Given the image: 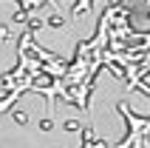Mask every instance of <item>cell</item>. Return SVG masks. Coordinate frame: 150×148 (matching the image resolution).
I'll list each match as a JSON object with an SVG mask.
<instances>
[{"label": "cell", "instance_id": "6da1fadb", "mask_svg": "<svg viewBox=\"0 0 150 148\" xmlns=\"http://www.w3.org/2000/svg\"><path fill=\"white\" fill-rule=\"evenodd\" d=\"M116 108H119V114L125 117L127 128H130L127 137L119 142L116 148H150V120L147 117H136L127 103H119Z\"/></svg>", "mask_w": 150, "mask_h": 148}]
</instances>
